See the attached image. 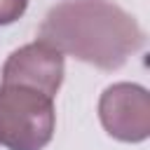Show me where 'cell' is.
Here are the masks:
<instances>
[{"label":"cell","instance_id":"6da1fadb","mask_svg":"<svg viewBox=\"0 0 150 150\" xmlns=\"http://www.w3.org/2000/svg\"><path fill=\"white\" fill-rule=\"evenodd\" d=\"M38 38L101 70L122 68L145 42L138 21L110 0H63L54 5L42 19Z\"/></svg>","mask_w":150,"mask_h":150},{"label":"cell","instance_id":"7a4b0ae2","mask_svg":"<svg viewBox=\"0 0 150 150\" xmlns=\"http://www.w3.org/2000/svg\"><path fill=\"white\" fill-rule=\"evenodd\" d=\"M56 127L52 96L19 84L0 87V145L7 150H42Z\"/></svg>","mask_w":150,"mask_h":150},{"label":"cell","instance_id":"3957f363","mask_svg":"<svg viewBox=\"0 0 150 150\" xmlns=\"http://www.w3.org/2000/svg\"><path fill=\"white\" fill-rule=\"evenodd\" d=\"M103 129L122 143H141L150 136V94L141 84L117 82L98 98Z\"/></svg>","mask_w":150,"mask_h":150},{"label":"cell","instance_id":"277c9868","mask_svg":"<svg viewBox=\"0 0 150 150\" xmlns=\"http://www.w3.org/2000/svg\"><path fill=\"white\" fill-rule=\"evenodd\" d=\"M63 82V54L38 40L12 52L2 66V84H19L56 96Z\"/></svg>","mask_w":150,"mask_h":150},{"label":"cell","instance_id":"5b68a950","mask_svg":"<svg viewBox=\"0 0 150 150\" xmlns=\"http://www.w3.org/2000/svg\"><path fill=\"white\" fill-rule=\"evenodd\" d=\"M28 0H0V26H9L23 16Z\"/></svg>","mask_w":150,"mask_h":150}]
</instances>
